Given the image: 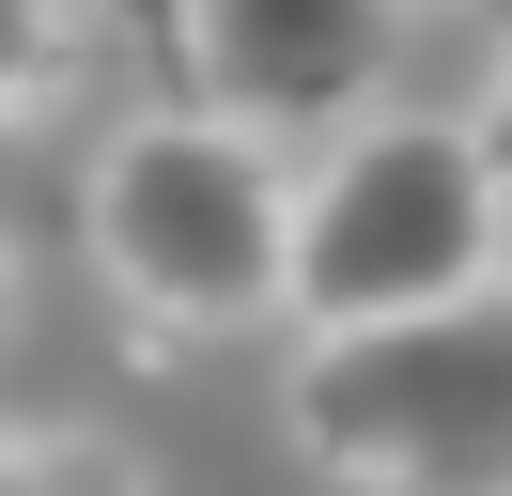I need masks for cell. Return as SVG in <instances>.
Here are the masks:
<instances>
[{
	"mask_svg": "<svg viewBox=\"0 0 512 496\" xmlns=\"http://www.w3.org/2000/svg\"><path fill=\"white\" fill-rule=\"evenodd\" d=\"M404 0H171V78L218 124H342L388 78Z\"/></svg>",
	"mask_w": 512,
	"mask_h": 496,
	"instance_id": "cell-4",
	"label": "cell"
},
{
	"mask_svg": "<svg viewBox=\"0 0 512 496\" xmlns=\"http://www.w3.org/2000/svg\"><path fill=\"white\" fill-rule=\"evenodd\" d=\"M109 31H125V47H140V62L171 78V0H109Z\"/></svg>",
	"mask_w": 512,
	"mask_h": 496,
	"instance_id": "cell-8",
	"label": "cell"
},
{
	"mask_svg": "<svg viewBox=\"0 0 512 496\" xmlns=\"http://www.w3.org/2000/svg\"><path fill=\"white\" fill-rule=\"evenodd\" d=\"M63 78V0H0V124Z\"/></svg>",
	"mask_w": 512,
	"mask_h": 496,
	"instance_id": "cell-6",
	"label": "cell"
},
{
	"mask_svg": "<svg viewBox=\"0 0 512 496\" xmlns=\"http://www.w3.org/2000/svg\"><path fill=\"white\" fill-rule=\"evenodd\" d=\"M280 217L295 202H280V171H264V140L218 124V109L140 124L94 171V248H109V279H125V310L171 326V341H233V326L280 310Z\"/></svg>",
	"mask_w": 512,
	"mask_h": 496,
	"instance_id": "cell-3",
	"label": "cell"
},
{
	"mask_svg": "<svg viewBox=\"0 0 512 496\" xmlns=\"http://www.w3.org/2000/svg\"><path fill=\"white\" fill-rule=\"evenodd\" d=\"M466 155H481V186L512 202V0H497V78H481V109H466Z\"/></svg>",
	"mask_w": 512,
	"mask_h": 496,
	"instance_id": "cell-7",
	"label": "cell"
},
{
	"mask_svg": "<svg viewBox=\"0 0 512 496\" xmlns=\"http://www.w3.org/2000/svg\"><path fill=\"white\" fill-rule=\"evenodd\" d=\"M0 341H16V264H0Z\"/></svg>",
	"mask_w": 512,
	"mask_h": 496,
	"instance_id": "cell-9",
	"label": "cell"
},
{
	"mask_svg": "<svg viewBox=\"0 0 512 496\" xmlns=\"http://www.w3.org/2000/svg\"><path fill=\"white\" fill-rule=\"evenodd\" d=\"M497 186H481L466 124H357L280 217V310L295 326H388V310H435L466 279H497Z\"/></svg>",
	"mask_w": 512,
	"mask_h": 496,
	"instance_id": "cell-2",
	"label": "cell"
},
{
	"mask_svg": "<svg viewBox=\"0 0 512 496\" xmlns=\"http://www.w3.org/2000/svg\"><path fill=\"white\" fill-rule=\"evenodd\" d=\"M0 496H140V465L94 434H0Z\"/></svg>",
	"mask_w": 512,
	"mask_h": 496,
	"instance_id": "cell-5",
	"label": "cell"
},
{
	"mask_svg": "<svg viewBox=\"0 0 512 496\" xmlns=\"http://www.w3.org/2000/svg\"><path fill=\"white\" fill-rule=\"evenodd\" d=\"M280 419L342 496H512V279L326 326L280 372Z\"/></svg>",
	"mask_w": 512,
	"mask_h": 496,
	"instance_id": "cell-1",
	"label": "cell"
}]
</instances>
